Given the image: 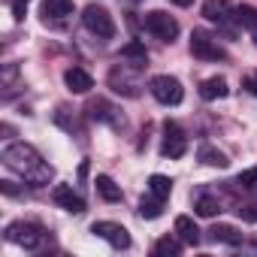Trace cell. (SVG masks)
I'll list each match as a JSON object with an SVG mask.
<instances>
[{"label":"cell","instance_id":"1","mask_svg":"<svg viewBox=\"0 0 257 257\" xmlns=\"http://www.w3.org/2000/svg\"><path fill=\"white\" fill-rule=\"evenodd\" d=\"M4 164L13 170V173H19L28 185H34V188H43V185H49L52 182V176H55V170L40 158V152L34 149V146H28V143H13V146H7L4 149Z\"/></svg>","mask_w":257,"mask_h":257},{"label":"cell","instance_id":"2","mask_svg":"<svg viewBox=\"0 0 257 257\" xmlns=\"http://www.w3.org/2000/svg\"><path fill=\"white\" fill-rule=\"evenodd\" d=\"M82 25H85L94 37H100V40H112V37H115V22H112V16H109L106 7H97V4L85 7V10H82Z\"/></svg>","mask_w":257,"mask_h":257},{"label":"cell","instance_id":"3","mask_svg":"<svg viewBox=\"0 0 257 257\" xmlns=\"http://www.w3.org/2000/svg\"><path fill=\"white\" fill-rule=\"evenodd\" d=\"M149 91H152V97H155L158 103H164V106H179V103L185 100V88H182V82H179L176 76H155V79L149 82Z\"/></svg>","mask_w":257,"mask_h":257},{"label":"cell","instance_id":"4","mask_svg":"<svg viewBox=\"0 0 257 257\" xmlns=\"http://www.w3.org/2000/svg\"><path fill=\"white\" fill-rule=\"evenodd\" d=\"M143 25H146V31H149L152 37H158V40H164V43H173V40L179 37V22H176L170 13H164V10H152V13L143 19Z\"/></svg>","mask_w":257,"mask_h":257},{"label":"cell","instance_id":"5","mask_svg":"<svg viewBox=\"0 0 257 257\" xmlns=\"http://www.w3.org/2000/svg\"><path fill=\"white\" fill-rule=\"evenodd\" d=\"M140 70L137 67H131V64H121V67H115L112 73H109V85H112V91L115 94H124V97H140V76H137Z\"/></svg>","mask_w":257,"mask_h":257},{"label":"cell","instance_id":"6","mask_svg":"<svg viewBox=\"0 0 257 257\" xmlns=\"http://www.w3.org/2000/svg\"><path fill=\"white\" fill-rule=\"evenodd\" d=\"M191 52L203 61H224V49L218 46V40L209 34V31H194L191 34Z\"/></svg>","mask_w":257,"mask_h":257},{"label":"cell","instance_id":"7","mask_svg":"<svg viewBox=\"0 0 257 257\" xmlns=\"http://www.w3.org/2000/svg\"><path fill=\"white\" fill-rule=\"evenodd\" d=\"M7 239L13 242V245H22V248H37L40 245V239H43V233H40V227L37 224H31V221H16V224H10L7 227Z\"/></svg>","mask_w":257,"mask_h":257},{"label":"cell","instance_id":"8","mask_svg":"<svg viewBox=\"0 0 257 257\" xmlns=\"http://www.w3.org/2000/svg\"><path fill=\"white\" fill-rule=\"evenodd\" d=\"M188 152V140H185V134H182V127L176 124V121H167L164 124V146H161V155L164 158H182Z\"/></svg>","mask_w":257,"mask_h":257},{"label":"cell","instance_id":"9","mask_svg":"<svg viewBox=\"0 0 257 257\" xmlns=\"http://www.w3.org/2000/svg\"><path fill=\"white\" fill-rule=\"evenodd\" d=\"M91 233L100 236V239H106V242H109L112 248H118V251L131 248V233H127L121 224H115V221H97V224L91 227Z\"/></svg>","mask_w":257,"mask_h":257},{"label":"cell","instance_id":"10","mask_svg":"<svg viewBox=\"0 0 257 257\" xmlns=\"http://www.w3.org/2000/svg\"><path fill=\"white\" fill-rule=\"evenodd\" d=\"M88 109H91V118H94V121H103V124L115 127V131H124V115H121L115 106H109L106 100H94Z\"/></svg>","mask_w":257,"mask_h":257},{"label":"cell","instance_id":"11","mask_svg":"<svg viewBox=\"0 0 257 257\" xmlns=\"http://www.w3.org/2000/svg\"><path fill=\"white\" fill-rule=\"evenodd\" d=\"M52 200H55L58 206H64L67 212H73V215H82V212H85V200L73 191V185H55Z\"/></svg>","mask_w":257,"mask_h":257},{"label":"cell","instance_id":"12","mask_svg":"<svg viewBox=\"0 0 257 257\" xmlns=\"http://www.w3.org/2000/svg\"><path fill=\"white\" fill-rule=\"evenodd\" d=\"M64 85H67L73 94H88V91L94 88V79H91L88 70H82V67H70V70L64 73Z\"/></svg>","mask_w":257,"mask_h":257},{"label":"cell","instance_id":"13","mask_svg":"<svg viewBox=\"0 0 257 257\" xmlns=\"http://www.w3.org/2000/svg\"><path fill=\"white\" fill-rule=\"evenodd\" d=\"M121 58L131 64V67H137V70H143L149 64V52H146V46L140 40H131L127 46H121Z\"/></svg>","mask_w":257,"mask_h":257},{"label":"cell","instance_id":"14","mask_svg":"<svg viewBox=\"0 0 257 257\" xmlns=\"http://www.w3.org/2000/svg\"><path fill=\"white\" fill-rule=\"evenodd\" d=\"M40 13L46 22L49 19H67V16H73V0H43Z\"/></svg>","mask_w":257,"mask_h":257},{"label":"cell","instance_id":"15","mask_svg":"<svg viewBox=\"0 0 257 257\" xmlns=\"http://www.w3.org/2000/svg\"><path fill=\"white\" fill-rule=\"evenodd\" d=\"M203 16H206L209 22H218V25H224V22H230L233 10H230V4H227V0H206V4H203Z\"/></svg>","mask_w":257,"mask_h":257},{"label":"cell","instance_id":"16","mask_svg":"<svg viewBox=\"0 0 257 257\" xmlns=\"http://www.w3.org/2000/svg\"><path fill=\"white\" fill-rule=\"evenodd\" d=\"M227 94H230V88H227V79L224 76H212V79H206L200 85V97L203 100H221Z\"/></svg>","mask_w":257,"mask_h":257},{"label":"cell","instance_id":"17","mask_svg":"<svg viewBox=\"0 0 257 257\" xmlns=\"http://www.w3.org/2000/svg\"><path fill=\"white\" fill-rule=\"evenodd\" d=\"M176 233H179V239L188 242V245H197V242H200V227H197L194 218H188V215H179V218H176Z\"/></svg>","mask_w":257,"mask_h":257},{"label":"cell","instance_id":"18","mask_svg":"<svg viewBox=\"0 0 257 257\" xmlns=\"http://www.w3.org/2000/svg\"><path fill=\"white\" fill-rule=\"evenodd\" d=\"M209 239L212 242H224V245H239L242 242V233L236 227H230V224H215L209 230Z\"/></svg>","mask_w":257,"mask_h":257},{"label":"cell","instance_id":"19","mask_svg":"<svg viewBox=\"0 0 257 257\" xmlns=\"http://www.w3.org/2000/svg\"><path fill=\"white\" fill-rule=\"evenodd\" d=\"M94 188H97V194H100L106 203H118V200H121V188H118L109 176H97V179H94Z\"/></svg>","mask_w":257,"mask_h":257},{"label":"cell","instance_id":"20","mask_svg":"<svg viewBox=\"0 0 257 257\" xmlns=\"http://www.w3.org/2000/svg\"><path fill=\"white\" fill-rule=\"evenodd\" d=\"M194 209H197L200 218H215V215L221 212V200L212 197V194H200V197L194 200Z\"/></svg>","mask_w":257,"mask_h":257},{"label":"cell","instance_id":"21","mask_svg":"<svg viewBox=\"0 0 257 257\" xmlns=\"http://www.w3.org/2000/svg\"><path fill=\"white\" fill-rule=\"evenodd\" d=\"M197 158H200L206 167H218V170H224V167L230 164V161H227V155H224V152H218L215 146H200Z\"/></svg>","mask_w":257,"mask_h":257},{"label":"cell","instance_id":"22","mask_svg":"<svg viewBox=\"0 0 257 257\" xmlns=\"http://www.w3.org/2000/svg\"><path fill=\"white\" fill-rule=\"evenodd\" d=\"M140 215H143V218H149V221H152V218H161V215H164V200H161V197H155V194L149 191V197H143V200H140Z\"/></svg>","mask_w":257,"mask_h":257},{"label":"cell","instance_id":"23","mask_svg":"<svg viewBox=\"0 0 257 257\" xmlns=\"http://www.w3.org/2000/svg\"><path fill=\"white\" fill-rule=\"evenodd\" d=\"M233 22H236L239 28L254 31V28H257V10H254V7H248V4H239V7L233 10Z\"/></svg>","mask_w":257,"mask_h":257},{"label":"cell","instance_id":"24","mask_svg":"<svg viewBox=\"0 0 257 257\" xmlns=\"http://www.w3.org/2000/svg\"><path fill=\"white\" fill-rule=\"evenodd\" d=\"M149 191H152L155 197L167 200V197L173 194V179H170V176H161V173H155V176L149 179Z\"/></svg>","mask_w":257,"mask_h":257},{"label":"cell","instance_id":"25","mask_svg":"<svg viewBox=\"0 0 257 257\" xmlns=\"http://www.w3.org/2000/svg\"><path fill=\"white\" fill-rule=\"evenodd\" d=\"M155 254H164V257H179L182 254V242L173 239V236H164L155 242Z\"/></svg>","mask_w":257,"mask_h":257},{"label":"cell","instance_id":"26","mask_svg":"<svg viewBox=\"0 0 257 257\" xmlns=\"http://www.w3.org/2000/svg\"><path fill=\"white\" fill-rule=\"evenodd\" d=\"M239 212V218L242 221H248V224H257V203H245L242 209H236Z\"/></svg>","mask_w":257,"mask_h":257},{"label":"cell","instance_id":"27","mask_svg":"<svg viewBox=\"0 0 257 257\" xmlns=\"http://www.w3.org/2000/svg\"><path fill=\"white\" fill-rule=\"evenodd\" d=\"M28 4H31V0H10V7H13V19H16V22H22V19H25Z\"/></svg>","mask_w":257,"mask_h":257},{"label":"cell","instance_id":"28","mask_svg":"<svg viewBox=\"0 0 257 257\" xmlns=\"http://www.w3.org/2000/svg\"><path fill=\"white\" fill-rule=\"evenodd\" d=\"M254 182H257V167H254V170H245V173L239 176V185H242V188H254Z\"/></svg>","mask_w":257,"mask_h":257},{"label":"cell","instance_id":"29","mask_svg":"<svg viewBox=\"0 0 257 257\" xmlns=\"http://www.w3.org/2000/svg\"><path fill=\"white\" fill-rule=\"evenodd\" d=\"M0 191H4L7 197H22L25 194L22 188H16V182H0Z\"/></svg>","mask_w":257,"mask_h":257},{"label":"cell","instance_id":"30","mask_svg":"<svg viewBox=\"0 0 257 257\" xmlns=\"http://www.w3.org/2000/svg\"><path fill=\"white\" fill-rule=\"evenodd\" d=\"M245 88H248L251 94H257V76H254V79H248V82H245Z\"/></svg>","mask_w":257,"mask_h":257},{"label":"cell","instance_id":"31","mask_svg":"<svg viewBox=\"0 0 257 257\" xmlns=\"http://www.w3.org/2000/svg\"><path fill=\"white\" fill-rule=\"evenodd\" d=\"M170 4H176V7H191L194 0H170Z\"/></svg>","mask_w":257,"mask_h":257},{"label":"cell","instance_id":"32","mask_svg":"<svg viewBox=\"0 0 257 257\" xmlns=\"http://www.w3.org/2000/svg\"><path fill=\"white\" fill-rule=\"evenodd\" d=\"M251 40H254V46H257V28H254V31H251Z\"/></svg>","mask_w":257,"mask_h":257},{"label":"cell","instance_id":"33","mask_svg":"<svg viewBox=\"0 0 257 257\" xmlns=\"http://www.w3.org/2000/svg\"><path fill=\"white\" fill-rule=\"evenodd\" d=\"M124 4H140V0H124Z\"/></svg>","mask_w":257,"mask_h":257},{"label":"cell","instance_id":"34","mask_svg":"<svg viewBox=\"0 0 257 257\" xmlns=\"http://www.w3.org/2000/svg\"><path fill=\"white\" fill-rule=\"evenodd\" d=\"M251 191H257V182H254V188H251Z\"/></svg>","mask_w":257,"mask_h":257}]
</instances>
